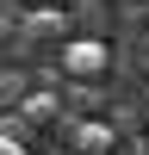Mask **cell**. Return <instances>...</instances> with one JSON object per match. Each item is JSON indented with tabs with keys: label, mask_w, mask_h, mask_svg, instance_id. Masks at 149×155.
Masks as SVG:
<instances>
[{
	"label": "cell",
	"mask_w": 149,
	"mask_h": 155,
	"mask_svg": "<svg viewBox=\"0 0 149 155\" xmlns=\"http://www.w3.org/2000/svg\"><path fill=\"white\" fill-rule=\"evenodd\" d=\"M106 62H112V50L99 44V37H74V44L62 50V68L81 74V81H87V74H106Z\"/></svg>",
	"instance_id": "cell-1"
},
{
	"label": "cell",
	"mask_w": 149,
	"mask_h": 155,
	"mask_svg": "<svg viewBox=\"0 0 149 155\" xmlns=\"http://www.w3.org/2000/svg\"><path fill=\"white\" fill-rule=\"evenodd\" d=\"M68 143L81 149V155H112L118 137H112V124H74V118H68Z\"/></svg>",
	"instance_id": "cell-2"
},
{
	"label": "cell",
	"mask_w": 149,
	"mask_h": 155,
	"mask_svg": "<svg viewBox=\"0 0 149 155\" xmlns=\"http://www.w3.org/2000/svg\"><path fill=\"white\" fill-rule=\"evenodd\" d=\"M25 31H31V37H50V31H62V6H37L31 19H25Z\"/></svg>",
	"instance_id": "cell-3"
},
{
	"label": "cell",
	"mask_w": 149,
	"mask_h": 155,
	"mask_svg": "<svg viewBox=\"0 0 149 155\" xmlns=\"http://www.w3.org/2000/svg\"><path fill=\"white\" fill-rule=\"evenodd\" d=\"M25 118H56V99H50V93H31V99H25Z\"/></svg>",
	"instance_id": "cell-4"
},
{
	"label": "cell",
	"mask_w": 149,
	"mask_h": 155,
	"mask_svg": "<svg viewBox=\"0 0 149 155\" xmlns=\"http://www.w3.org/2000/svg\"><path fill=\"white\" fill-rule=\"evenodd\" d=\"M0 155H25V143L19 137H0Z\"/></svg>",
	"instance_id": "cell-5"
},
{
	"label": "cell",
	"mask_w": 149,
	"mask_h": 155,
	"mask_svg": "<svg viewBox=\"0 0 149 155\" xmlns=\"http://www.w3.org/2000/svg\"><path fill=\"white\" fill-rule=\"evenodd\" d=\"M0 37H6V12H0Z\"/></svg>",
	"instance_id": "cell-6"
},
{
	"label": "cell",
	"mask_w": 149,
	"mask_h": 155,
	"mask_svg": "<svg viewBox=\"0 0 149 155\" xmlns=\"http://www.w3.org/2000/svg\"><path fill=\"white\" fill-rule=\"evenodd\" d=\"M37 6H56V0H37Z\"/></svg>",
	"instance_id": "cell-7"
},
{
	"label": "cell",
	"mask_w": 149,
	"mask_h": 155,
	"mask_svg": "<svg viewBox=\"0 0 149 155\" xmlns=\"http://www.w3.org/2000/svg\"><path fill=\"white\" fill-rule=\"evenodd\" d=\"M62 155H81V149H62Z\"/></svg>",
	"instance_id": "cell-8"
}]
</instances>
